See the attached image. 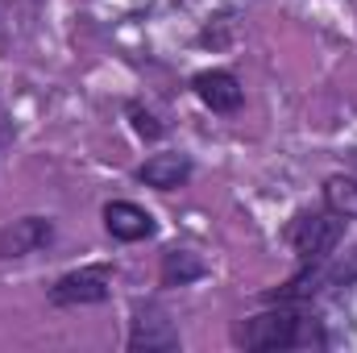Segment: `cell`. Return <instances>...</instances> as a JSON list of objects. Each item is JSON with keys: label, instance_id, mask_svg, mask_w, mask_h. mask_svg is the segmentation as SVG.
Segmentation results:
<instances>
[{"label": "cell", "instance_id": "52a82bcc", "mask_svg": "<svg viewBox=\"0 0 357 353\" xmlns=\"http://www.w3.org/2000/svg\"><path fill=\"white\" fill-rule=\"evenodd\" d=\"M104 225H108V233H112L116 241H142V237L154 233V216H150L146 208L129 204V200H112V204L104 208Z\"/></svg>", "mask_w": 357, "mask_h": 353}, {"label": "cell", "instance_id": "7a4b0ae2", "mask_svg": "<svg viewBox=\"0 0 357 353\" xmlns=\"http://www.w3.org/2000/svg\"><path fill=\"white\" fill-rule=\"evenodd\" d=\"M299 324H303V316L295 308H270L245 324L241 341L250 350H291V345H299Z\"/></svg>", "mask_w": 357, "mask_h": 353}, {"label": "cell", "instance_id": "8fae6325", "mask_svg": "<svg viewBox=\"0 0 357 353\" xmlns=\"http://www.w3.org/2000/svg\"><path fill=\"white\" fill-rule=\"evenodd\" d=\"M133 125H137V133H142V137H158V133H162V125H154V117H150V112H142V108H133Z\"/></svg>", "mask_w": 357, "mask_h": 353}, {"label": "cell", "instance_id": "6da1fadb", "mask_svg": "<svg viewBox=\"0 0 357 353\" xmlns=\"http://www.w3.org/2000/svg\"><path fill=\"white\" fill-rule=\"evenodd\" d=\"M341 233H345V225H341L337 212H299V216L291 220V229H287V237H291V246H295V254H299L303 262L328 258V254L337 250Z\"/></svg>", "mask_w": 357, "mask_h": 353}, {"label": "cell", "instance_id": "277c9868", "mask_svg": "<svg viewBox=\"0 0 357 353\" xmlns=\"http://www.w3.org/2000/svg\"><path fill=\"white\" fill-rule=\"evenodd\" d=\"M108 299V270L88 266V270H71L50 287V303L54 308H75V303H104Z\"/></svg>", "mask_w": 357, "mask_h": 353}, {"label": "cell", "instance_id": "3957f363", "mask_svg": "<svg viewBox=\"0 0 357 353\" xmlns=\"http://www.w3.org/2000/svg\"><path fill=\"white\" fill-rule=\"evenodd\" d=\"M129 350L133 353H171V350H178L175 320H171L162 308H154V303L137 308L133 329H129Z\"/></svg>", "mask_w": 357, "mask_h": 353}, {"label": "cell", "instance_id": "5b68a950", "mask_svg": "<svg viewBox=\"0 0 357 353\" xmlns=\"http://www.w3.org/2000/svg\"><path fill=\"white\" fill-rule=\"evenodd\" d=\"M50 237H54V225L46 216H21V220H13V225L0 229V262L29 258L42 246H50Z\"/></svg>", "mask_w": 357, "mask_h": 353}, {"label": "cell", "instance_id": "8992f818", "mask_svg": "<svg viewBox=\"0 0 357 353\" xmlns=\"http://www.w3.org/2000/svg\"><path fill=\"white\" fill-rule=\"evenodd\" d=\"M191 88H195V96H199L212 112H237L241 100H245V91H241V84H237L233 71H199V75L191 80Z\"/></svg>", "mask_w": 357, "mask_h": 353}, {"label": "cell", "instance_id": "9c48e42d", "mask_svg": "<svg viewBox=\"0 0 357 353\" xmlns=\"http://www.w3.org/2000/svg\"><path fill=\"white\" fill-rule=\"evenodd\" d=\"M324 208L337 212L341 220H357V179L333 175L324 183Z\"/></svg>", "mask_w": 357, "mask_h": 353}, {"label": "cell", "instance_id": "30bf717a", "mask_svg": "<svg viewBox=\"0 0 357 353\" xmlns=\"http://www.w3.org/2000/svg\"><path fill=\"white\" fill-rule=\"evenodd\" d=\"M204 274V262L195 258V254H187V250H171L167 258H162V283L167 287H187V283H195Z\"/></svg>", "mask_w": 357, "mask_h": 353}, {"label": "cell", "instance_id": "ba28073f", "mask_svg": "<svg viewBox=\"0 0 357 353\" xmlns=\"http://www.w3.org/2000/svg\"><path fill=\"white\" fill-rule=\"evenodd\" d=\"M137 179L146 183V187H158V191H175V187H183L187 179H191V158L187 154H175V150H167V154H154L142 171H137Z\"/></svg>", "mask_w": 357, "mask_h": 353}]
</instances>
